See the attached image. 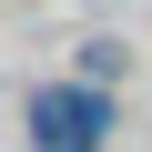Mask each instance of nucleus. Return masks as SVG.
<instances>
[{
    "instance_id": "nucleus-1",
    "label": "nucleus",
    "mask_w": 152,
    "mask_h": 152,
    "mask_svg": "<svg viewBox=\"0 0 152 152\" xmlns=\"http://www.w3.org/2000/svg\"><path fill=\"white\" fill-rule=\"evenodd\" d=\"M31 122H41V152H102L112 102H102V91H41V102H31Z\"/></svg>"
}]
</instances>
